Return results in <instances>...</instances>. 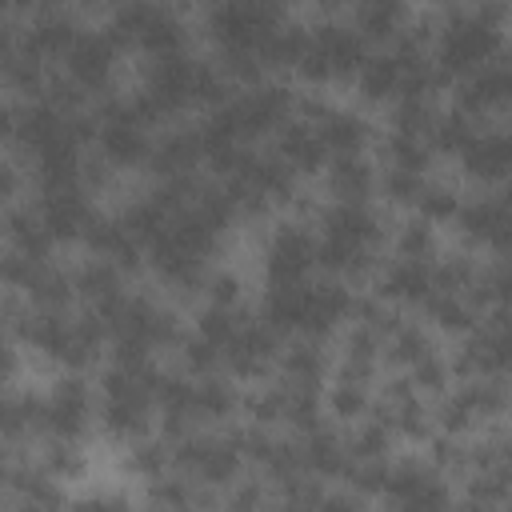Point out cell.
<instances>
[{
    "instance_id": "cell-5",
    "label": "cell",
    "mask_w": 512,
    "mask_h": 512,
    "mask_svg": "<svg viewBox=\"0 0 512 512\" xmlns=\"http://www.w3.org/2000/svg\"><path fill=\"white\" fill-rule=\"evenodd\" d=\"M316 136H320V144H328V148H336L340 156H348V152L360 144V124H356L352 116L332 112V116H324V128H320Z\"/></svg>"
},
{
    "instance_id": "cell-9",
    "label": "cell",
    "mask_w": 512,
    "mask_h": 512,
    "mask_svg": "<svg viewBox=\"0 0 512 512\" xmlns=\"http://www.w3.org/2000/svg\"><path fill=\"white\" fill-rule=\"evenodd\" d=\"M332 176H336V188H340L344 196H360V192L368 188V168H364L356 156H340Z\"/></svg>"
},
{
    "instance_id": "cell-4",
    "label": "cell",
    "mask_w": 512,
    "mask_h": 512,
    "mask_svg": "<svg viewBox=\"0 0 512 512\" xmlns=\"http://www.w3.org/2000/svg\"><path fill=\"white\" fill-rule=\"evenodd\" d=\"M80 220H84V204H80V196H76L72 188H56V192L48 196L44 224H48L52 232H72Z\"/></svg>"
},
{
    "instance_id": "cell-1",
    "label": "cell",
    "mask_w": 512,
    "mask_h": 512,
    "mask_svg": "<svg viewBox=\"0 0 512 512\" xmlns=\"http://www.w3.org/2000/svg\"><path fill=\"white\" fill-rule=\"evenodd\" d=\"M44 416H48L52 428H60V432H76V428L84 424V416H88V396H84V388H80L76 380L60 384L56 396L44 404Z\"/></svg>"
},
{
    "instance_id": "cell-15",
    "label": "cell",
    "mask_w": 512,
    "mask_h": 512,
    "mask_svg": "<svg viewBox=\"0 0 512 512\" xmlns=\"http://www.w3.org/2000/svg\"><path fill=\"white\" fill-rule=\"evenodd\" d=\"M76 512H120V504L116 500H84V504H76Z\"/></svg>"
},
{
    "instance_id": "cell-11",
    "label": "cell",
    "mask_w": 512,
    "mask_h": 512,
    "mask_svg": "<svg viewBox=\"0 0 512 512\" xmlns=\"http://www.w3.org/2000/svg\"><path fill=\"white\" fill-rule=\"evenodd\" d=\"M20 424H24V404H12V400L0 396V436L16 432Z\"/></svg>"
},
{
    "instance_id": "cell-8",
    "label": "cell",
    "mask_w": 512,
    "mask_h": 512,
    "mask_svg": "<svg viewBox=\"0 0 512 512\" xmlns=\"http://www.w3.org/2000/svg\"><path fill=\"white\" fill-rule=\"evenodd\" d=\"M320 136L316 132H308V128H292L288 136H284V156L288 160H296V164H316L320 160Z\"/></svg>"
},
{
    "instance_id": "cell-13",
    "label": "cell",
    "mask_w": 512,
    "mask_h": 512,
    "mask_svg": "<svg viewBox=\"0 0 512 512\" xmlns=\"http://www.w3.org/2000/svg\"><path fill=\"white\" fill-rule=\"evenodd\" d=\"M360 404H364V400H360V392H356V388H348V384H344V388L336 392V408H340V412H356Z\"/></svg>"
},
{
    "instance_id": "cell-16",
    "label": "cell",
    "mask_w": 512,
    "mask_h": 512,
    "mask_svg": "<svg viewBox=\"0 0 512 512\" xmlns=\"http://www.w3.org/2000/svg\"><path fill=\"white\" fill-rule=\"evenodd\" d=\"M284 512H304V508H284Z\"/></svg>"
},
{
    "instance_id": "cell-3",
    "label": "cell",
    "mask_w": 512,
    "mask_h": 512,
    "mask_svg": "<svg viewBox=\"0 0 512 512\" xmlns=\"http://www.w3.org/2000/svg\"><path fill=\"white\" fill-rule=\"evenodd\" d=\"M68 60H72V72H76V76H84V80H100V76L108 72L112 48H108L104 36H80V40L72 44Z\"/></svg>"
},
{
    "instance_id": "cell-14",
    "label": "cell",
    "mask_w": 512,
    "mask_h": 512,
    "mask_svg": "<svg viewBox=\"0 0 512 512\" xmlns=\"http://www.w3.org/2000/svg\"><path fill=\"white\" fill-rule=\"evenodd\" d=\"M320 512H356V500H348V496H324L320 500Z\"/></svg>"
},
{
    "instance_id": "cell-6",
    "label": "cell",
    "mask_w": 512,
    "mask_h": 512,
    "mask_svg": "<svg viewBox=\"0 0 512 512\" xmlns=\"http://www.w3.org/2000/svg\"><path fill=\"white\" fill-rule=\"evenodd\" d=\"M104 148H108L112 156L128 160V156H140V152H144V136H140V128H136L132 120H112V124L104 128Z\"/></svg>"
},
{
    "instance_id": "cell-12",
    "label": "cell",
    "mask_w": 512,
    "mask_h": 512,
    "mask_svg": "<svg viewBox=\"0 0 512 512\" xmlns=\"http://www.w3.org/2000/svg\"><path fill=\"white\" fill-rule=\"evenodd\" d=\"M288 368H292V372H316V352H312V348H296V352L288 356Z\"/></svg>"
},
{
    "instance_id": "cell-10",
    "label": "cell",
    "mask_w": 512,
    "mask_h": 512,
    "mask_svg": "<svg viewBox=\"0 0 512 512\" xmlns=\"http://www.w3.org/2000/svg\"><path fill=\"white\" fill-rule=\"evenodd\" d=\"M308 460H312L316 468H324V472L340 468V448H336V440H332V436H316L312 448H308Z\"/></svg>"
},
{
    "instance_id": "cell-2",
    "label": "cell",
    "mask_w": 512,
    "mask_h": 512,
    "mask_svg": "<svg viewBox=\"0 0 512 512\" xmlns=\"http://www.w3.org/2000/svg\"><path fill=\"white\" fill-rule=\"evenodd\" d=\"M308 260H312V244H308L300 232H284V236L272 244V256H268L272 276H276L280 284H292V280L304 272Z\"/></svg>"
},
{
    "instance_id": "cell-7",
    "label": "cell",
    "mask_w": 512,
    "mask_h": 512,
    "mask_svg": "<svg viewBox=\"0 0 512 512\" xmlns=\"http://www.w3.org/2000/svg\"><path fill=\"white\" fill-rule=\"evenodd\" d=\"M388 292L396 296H424L428 292V268L416 264V260H404L388 272Z\"/></svg>"
}]
</instances>
